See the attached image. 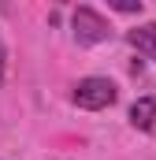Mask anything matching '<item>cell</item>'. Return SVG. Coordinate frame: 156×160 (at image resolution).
I'll return each mask as SVG.
<instances>
[{
    "label": "cell",
    "instance_id": "cell-1",
    "mask_svg": "<svg viewBox=\"0 0 156 160\" xmlns=\"http://www.w3.org/2000/svg\"><path fill=\"white\" fill-rule=\"evenodd\" d=\"M119 97L115 82L112 78H100V75H89V78H82L75 86V93H71V101H75L78 108H85V112H100V108H112Z\"/></svg>",
    "mask_w": 156,
    "mask_h": 160
},
{
    "label": "cell",
    "instance_id": "cell-6",
    "mask_svg": "<svg viewBox=\"0 0 156 160\" xmlns=\"http://www.w3.org/2000/svg\"><path fill=\"white\" fill-rule=\"evenodd\" d=\"M4 60L7 56H4V41H0V82H4Z\"/></svg>",
    "mask_w": 156,
    "mask_h": 160
},
{
    "label": "cell",
    "instance_id": "cell-2",
    "mask_svg": "<svg viewBox=\"0 0 156 160\" xmlns=\"http://www.w3.org/2000/svg\"><path fill=\"white\" fill-rule=\"evenodd\" d=\"M71 30H75V41L82 48H89V45H100V41L112 38V26H108V19L100 15V11H93V8H75L71 11Z\"/></svg>",
    "mask_w": 156,
    "mask_h": 160
},
{
    "label": "cell",
    "instance_id": "cell-4",
    "mask_svg": "<svg viewBox=\"0 0 156 160\" xmlns=\"http://www.w3.org/2000/svg\"><path fill=\"white\" fill-rule=\"evenodd\" d=\"M126 41H130L141 56L156 60V22H141V26H134V30L126 34Z\"/></svg>",
    "mask_w": 156,
    "mask_h": 160
},
{
    "label": "cell",
    "instance_id": "cell-5",
    "mask_svg": "<svg viewBox=\"0 0 156 160\" xmlns=\"http://www.w3.org/2000/svg\"><path fill=\"white\" fill-rule=\"evenodd\" d=\"M108 8H115L123 15H141V0H112Z\"/></svg>",
    "mask_w": 156,
    "mask_h": 160
},
{
    "label": "cell",
    "instance_id": "cell-3",
    "mask_svg": "<svg viewBox=\"0 0 156 160\" xmlns=\"http://www.w3.org/2000/svg\"><path fill=\"white\" fill-rule=\"evenodd\" d=\"M130 123L138 130H156V93H145L130 104Z\"/></svg>",
    "mask_w": 156,
    "mask_h": 160
}]
</instances>
